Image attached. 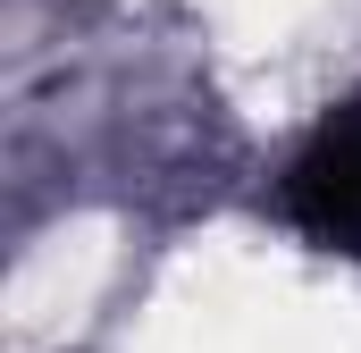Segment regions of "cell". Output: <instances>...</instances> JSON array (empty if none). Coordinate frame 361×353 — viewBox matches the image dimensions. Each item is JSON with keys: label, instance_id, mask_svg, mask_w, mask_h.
Segmentation results:
<instances>
[{"label": "cell", "instance_id": "6da1fadb", "mask_svg": "<svg viewBox=\"0 0 361 353\" xmlns=\"http://www.w3.org/2000/svg\"><path fill=\"white\" fill-rule=\"evenodd\" d=\"M286 210H294V227L311 244L361 253V101H345L336 118H319V135L294 152Z\"/></svg>", "mask_w": 361, "mask_h": 353}]
</instances>
